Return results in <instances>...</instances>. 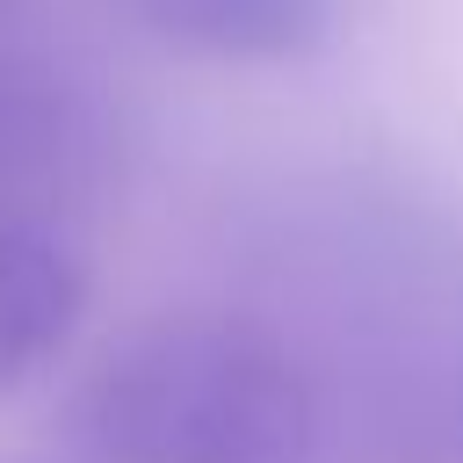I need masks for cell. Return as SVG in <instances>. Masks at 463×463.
Here are the masks:
<instances>
[{"label":"cell","instance_id":"obj_1","mask_svg":"<svg viewBox=\"0 0 463 463\" xmlns=\"http://www.w3.org/2000/svg\"><path fill=\"white\" fill-rule=\"evenodd\" d=\"M58 449L65 463H311L318 391L246 311H152L87 362Z\"/></svg>","mask_w":463,"mask_h":463},{"label":"cell","instance_id":"obj_4","mask_svg":"<svg viewBox=\"0 0 463 463\" xmlns=\"http://www.w3.org/2000/svg\"><path fill=\"white\" fill-rule=\"evenodd\" d=\"M87 297L94 268L72 224L0 217V398L65 354V340L87 318Z\"/></svg>","mask_w":463,"mask_h":463},{"label":"cell","instance_id":"obj_2","mask_svg":"<svg viewBox=\"0 0 463 463\" xmlns=\"http://www.w3.org/2000/svg\"><path fill=\"white\" fill-rule=\"evenodd\" d=\"M116 166V109L72 58L0 29V217L72 224Z\"/></svg>","mask_w":463,"mask_h":463},{"label":"cell","instance_id":"obj_3","mask_svg":"<svg viewBox=\"0 0 463 463\" xmlns=\"http://www.w3.org/2000/svg\"><path fill=\"white\" fill-rule=\"evenodd\" d=\"M130 36L195 65H304L340 43V0H101Z\"/></svg>","mask_w":463,"mask_h":463},{"label":"cell","instance_id":"obj_5","mask_svg":"<svg viewBox=\"0 0 463 463\" xmlns=\"http://www.w3.org/2000/svg\"><path fill=\"white\" fill-rule=\"evenodd\" d=\"M22 14H29V0H0V29H14Z\"/></svg>","mask_w":463,"mask_h":463}]
</instances>
